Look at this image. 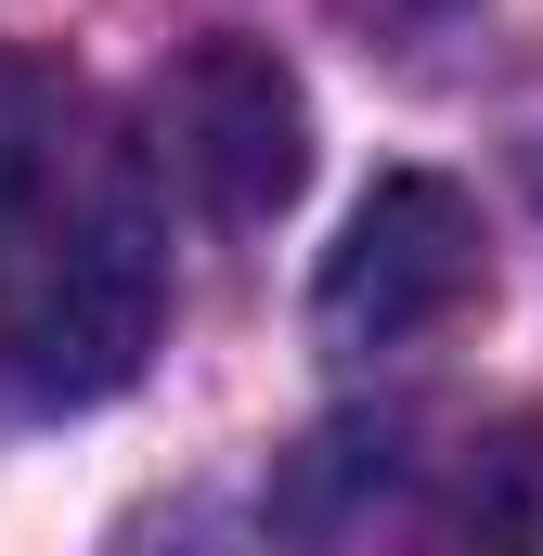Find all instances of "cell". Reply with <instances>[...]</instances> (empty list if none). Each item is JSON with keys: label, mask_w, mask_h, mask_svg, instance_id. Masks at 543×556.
I'll return each mask as SVG.
<instances>
[{"label": "cell", "mask_w": 543, "mask_h": 556, "mask_svg": "<svg viewBox=\"0 0 543 556\" xmlns=\"http://www.w3.org/2000/svg\"><path fill=\"white\" fill-rule=\"evenodd\" d=\"M168 324V207L104 91L0 52V402L65 415L130 389Z\"/></svg>", "instance_id": "6da1fadb"}, {"label": "cell", "mask_w": 543, "mask_h": 556, "mask_svg": "<svg viewBox=\"0 0 543 556\" xmlns=\"http://www.w3.org/2000/svg\"><path fill=\"white\" fill-rule=\"evenodd\" d=\"M285 556H531L543 440L479 402H376L311 427L272 479Z\"/></svg>", "instance_id": "7a4b0ae2"}, {"label": "cell", "mask_w": 543, "mask_h": 556, "mask_svg": "<svg viewBox=\"0 0 543 556\" xmlns=\"http://www.w3.org/2000/svg\"><path fill=\"white\" fill-rule=\"evenodd\" d=\"M142 168H155V194H181L207 220H272L298 194V168H311L298 78L260 39H194L142 91Z\"/></svg>", "instance_id": "3957f363"}, {"label": "cell", "mask_w": 543, "mask_h": 556, "mask_svg": "<svg viewBox=\"0 0 543 556\" xmlns=\"http://www.w3.org/2000/svg\"><path fill=\"white\" fill-rule=\"evenodd\" d=\"M492 285V233L440 168H389L350 220V247L324 260V337L337 350H402L427 324H453Z\"/></svg>", "instance_id": "277c9868"}]
</instances>
